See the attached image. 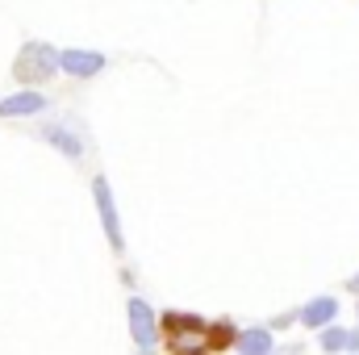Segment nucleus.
Returning a JSON list of instances; mask_svg holds the SVG:
<instances>
[{"mask_svg":"<svg viewBox=\"0 0 359 355\" xmlns=\"http://www.w3.org/2000/svg\"><path fill=\"white\" fill-rule=\"evenodd\" d=\"M163 330H168V351L172 355H213L217 343H230L234 339V326H213L205 318H192V314H163L159 318Z\"/></svg>","mask_w":359,"mask_h":355,"instance_id":"obj_1","label":"nucleus"},{"mask_svg":"<svg viewBox=\"0 0 359 355\" xmlns=\"http://www.w3.org/2000/svg\"><path fill=\"white\" fill-rule=\"evenodd\" d=\"M59 76V46H50V42H25L21 51H17V59H13V80L21 84V88H38L42 84H50Z\"/></svg>","mask_w":359,"mask_h":355,"instance_id":"obj_2","label":"nucleus"},{"mask_svg":"<svg viewBox=\"0 0 359 355\" xmlns=\"http://www.w3.org/2000/svg\"><path fill=\"white\" fill-rule=\"evenodd\" d=\"M126 322H130V339L142 355H159V339H163V322L159 309L147 297H130L126 301Z\"/></svg>","mask_w":359,"mask_h":355,"instance_id":"obj_3","label":"nucleus"},{"mask_svg":"<svg viewBox=\"0 0 359 355\" xmlns=\"http://www.w3.org/2000/svg\"><path fill=\"white\" fill-rule=\"evenodd\" d=\"M92 205H96V217H100L104 243L113 247V255H126V230H121V209H117L113 184H109L104 176H96V180H92Z\"/></svg>","mask_w":359,"mask_h":355,"instance_id":"obj_4","label":"nucleus"},{"mask_svg":"<svg viewBox=\"0 0 359 355\" xmlns=\"http://www.w3.org/2000/svg\"><path fill=\"white\" fill-rule=\"evenodd\" d=\"M109 67V55L92 51V46H63L59 51V72L72 80H96Z\"/></svg>","mask_w":359,"mask_h":355,"instance_id":"obj_5","label":"nucleus"},{"mask_svg":"<svg viewBox=\"0 0 359 355\" xmlns=\"http://www.w3.org/2000/svg\"><path fill=\"white\" fill-rule=\"evenodd\" d=\"M339 309H343V305H339V297L322 293V297H309V301L297 309V322H301L305 330H313V335H318V330H326V326H334V322H339Z\"/></svg>","mask_w":359,"mask_h":355,"instance_id":"obj_6","label":"nucleus"},{"mask_svg":"<svg viewBox=\"0 0 359 355\" xmlns=\"http://www.w3.org/2000/svg\"><path fill=\"white\" fill-rule=\"evenodd\" d=\"M46 92L38 88H17L8 92L4 100H0V121H17V117H38V113H46Z\"/></svg>","mask_w":359,"mask_h":355,"instance_id":"obj_7","label":"nucleus"},{"mask_svg":"<svg viewBox=\"0 0 359 355\" xmlns=\"http://www.w3.org/2000/svg\"><path fill=\"white\" fill-rule=\"evenodd\" d=\"M55 151H63L72 163H80L84 159V138H80V130H76V121H46L42 130H38Z\"/></svg>","mask_w":359,"mask_h":355,"instance_id":"obj_8","label":"nucleus"},{"mask_svg":"<svg viewBox=\"0 0 359 355\" xmlns=\"http://www.w3.org/2000/svg\"><path fill=\"white\" fill-rule=\"evenodd\" d=\"M234 355H271L276 351V335H271L268 326H243V330H234Z\"/></svg>","mask_w":359,"mask_h":355,"instance_id":"obj_9","label":"nucleus"},{"mask_svg":"<svg viewBox=\"0 0 359 355\" xmlns=\"http://www.w3.org/2000/svg\"><path fill=\"white\" fill-rule=\"evenodd\" d=\"M318 347L326 355H347V326H326V330H318Z\"/></svg>","mask_w":359,"mask_h":355,"instance_id":"obj_10","label":"nucleus"},{"mask_svg":"<svg viewBox=\"0 0 359 355\" xmlns=\"http://www.w3.org/2000/svg\"><path fill=\"white\" fill-rule=\"evenodd\" d=\"M347 355H359V326L347 330Z\"/></svg>","mask_w":359,"mask_h":355,"instance_id":"obj_11","label":"nucleus"},{"mask_svg":"<svg viewBox=\"0 0 359 355\" xmlns=\"http://www.w3.org/2000/svg\"><path fill=\"white\" fill-rule=\"evenodd\" d=\"M271 355H301V343H288V347H276Z\"/></svg>","mask_w":359,"mask_h":355,"instance_id":"obj_12","label":"nucleus"},{"mask_svg":"<svg viewBox=\"0 0 359 355\" xmlns=\"http://www.w3.org/2000/svg\"><path fill=\"white\" fill-rule=\"evenodd\" d=\"M347 293H355V297H359V272H351V280H347Z\"/></svg>","mask_w":359,"mask_h":355,"instance_id":"obj_13","label":"nucleus"},{"mask_svg":"<svg viewBox=\"0 0 359 355\" xmlns=\"http://www.w3.org/2000/svg\"><path fill=\"white\" fill-rule=\"evenodd\" d=\"M355 318H359V297H355Z\"/></svg>","mask_w":359,"mask_h":355,"instance_id":"obj_14","label":"nucleus"}]
</instances>
